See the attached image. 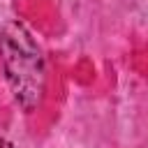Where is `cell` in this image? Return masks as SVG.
<instances>
[{
	"label": "cell",
	"mask_w": 148,
	"mask_h": 148,
	"mask_svg": "<svg viewBox=\"0 0 148 148\" xmlns=\"http://www.w3.org/2000/svg\"><path fill=\"white\" fill-rule=\"evenodd\" d=\"M0 62L14 99L25 113H32L44 97L46 67L42 49L21 21H7L2 25Z\"/></svg>",
	"instance_id": "1"
},
{
	"label": "cell",
	"mask_w": 148,
	"mask_h": 148,
	"mask_svg": "<svg viewBox=\"0 0 148 148\" xmlns=\"http://www.w3.org/2000/svg\"><path fill=\"white\" fill-rule=\"evenodd\" d=\"M0 148H14V146H12L7 139H0Z\"/></svg>",
	"instance_id": "2"
}]
</instances>
